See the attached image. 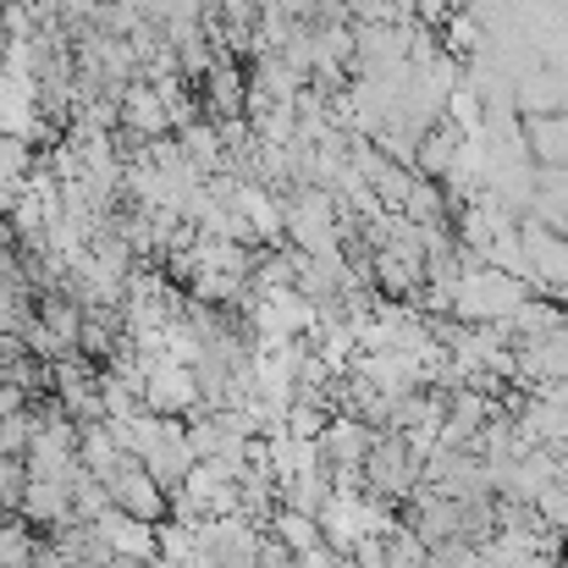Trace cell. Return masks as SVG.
<instances>
[{"label": "cell", "mask_w": 568, "mask_h": 568, "mask_svg": "<svg viewBox=\"0 0 568 568\" xmlns=\"http://www.w3.org/2000/svg\"><path fill=\"white\" fill-rule=\"evenodd\" d=\"M139 403L150 414H166V419H193L199 414V381L178 359H144V392H139Z\"/></svg>", "instance_id": "1"}, {"label": "cell", "mask_w": 568, "mask_h": 568, "mask_svg": "<svg viewBox=\"0 0 568 568\" xmlns=\"http://www.w3.org/2000/svg\"><path fill=\"white\" fill-rule=\"evenodd\" d=\"M105 491H111V508H122L128 519H139V525H150V530L166 525V514H172V497H166V491H161L133 458L105 480Z\"/></svg>", "instance_id": "2"}, {"label": "cell", "mask_w": 568, "mask_h": 568, "mask_svg": "<svg viewBox=\"0 0 568 568\" xmlns=\"http://www.w3.org/2000/svg\"><path fill=\"white\" fill-rule=\"evenodd\" d=\"M122 133L128 139H144V144L172 133V111H166L161 89H150V83H128L122 89Z\"/></svg>", "instance_id": "3"}, {"label": "cell", "mask_w": 568, "mask_h": 568, "mask_svg": "<svg viewBox=\"0 0 568 568\" xmlns=\"http://www.w3.org/2000/svg\"><path fill=\"white\" fill-rule=\"evenodd\" d=\"M94 541L105 547V552H116V558H144V564H155V530L150 525H139V519H128L122 508H105L94 525Z\"/></svg>", "instance_id": "4"}, {"label": "cell", "mask_w": 568, "mask_h": 568, "mask_svg": "<svg viewBox=\"0 0 568 568\" xmlns=\"http://www.w3.org/2000/svg\"><path fill=\"white\" fill-rule=\"evenodd\" d=\"M271 536H276V541H282L293 558H304V552L326 547L321 519H310V514H298V508H276V514H271Z\"/></svg>", "instance_id": "5"}]
</instances>
